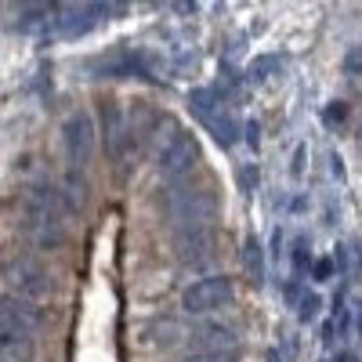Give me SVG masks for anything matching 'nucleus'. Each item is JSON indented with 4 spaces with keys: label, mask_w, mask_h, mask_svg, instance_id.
<instances>
[{
    "label": "nucleus",
    "mask_w": 362,
    "mask_h": 362,
    "mask_svg": "<svg viewBox=\"0 0 362 362\" xmlns=\"http://www.w3.org/2000/svg\"><path fill=\"white\" fill-rule=\"evenodd\" d=\"M18 206V228L33 239L40 250H58L66 243L69 232V218H73V203L58 192L47 181H33V185H22L15 196Z\"/></svg>",
    "instance_id": "1"
},
{
    "label": "nucleus",
    "mask_w": 362,
    "mask_h": 362,
    "mask_svg": "<svg viewBox=\"0 0 362 362\" xmlns=\"http://www.w3.org/2000/svg\"><path fill=\"white\" fill-rule=\"evenodd\" d=\"M199 160V145L192 138V131H185L177 116L163 112L153 127V163L163 177H185Z\"/></svg>",
    "instance_id": "2"
},
{
    "label": "nucleus",
    "mask_w": 362,
    "mask_h": 362,
    "mask_svg": "<svg viewBox=\"0 0 362 362\" xmlns=\"http://www.w3.org/2000/svg\"><path fill=\"white\" fill-rule=\"evenodd\" d=\"M0 283L8 286L11 297L22 300H47L58 290L54 272L18 247H0Z\"/></svg>",
    "instance_id": "3"
},
{
    "label": "nucleus",
    "mask_w": 362,
    "mask_h": 362,
    "mask_svg": "<svg viewBox=\"0 0 362 362\" xmlns=\"http://www.w3.org/2000/svg\"><path fill=\"white\" fill-rule=\"evenodd\" d=\"M189 109L196 112V119L221 145H235L239 141V119H235V112L228 109V102L218 95V90H210V87L189 90Z\"/></svg>",
    "instance_id": "4"
},
{
    "label": "nucleus",
    "mask_w": 362,
    "mask_h": 362,
    "mask_svg": "<svg viewBox=\"0 0 362 362\" xmlns=\"http://www.w3.org/2000/svg\"><path fill=\"white\" fill-rule=\"evenodd\" d=\"M62 138H66V160H69V181L76 177V189L83 192V170L90 167V156H95V141H98V131H95V119L87 112H76L66 119L62 127Z\"/></svg>",
    "instance_id": "5"
},
{
    "label": "nucleus",
    "mask_w": 362,
    "mask_h": 362,
    "mask_svg": "<svg viewBox=\"0 0 362 362\" xmlns=\"http://www.w3.org/2000/svg\"><path fill=\"white\" fill-rule=\"evenodd\" d=\"M232 300H235V286L225 276H210V279H199V283L185 286V293H181V308L192 312V315H203V312L232 308Z\"/></svg>",
    "instance_id": "6"
},
{
    "label": "nucleus",
    "mask_w": 362,
    "mask_h": 362,
    "mask_svg": "<svg viewBox=\"0 0 362 362\" xmlns=\"http://www.w3.org/2000/svg\"><path fill=\"white\" fill-rule=\"evenodd\" d=\"M40 326H44V312L33 300H22V297H11V293L0 297V334L29 341Z\"/></svg>",
    "instance_id": "7"
},
{
    "label": "nucleus",
    "mask_w": 362,
    "mask_h": 362,
    "mask_svg": "<svg viewBox=\"0 0 362 362\" xmlns=\"http://www.w3.org/2000/svg\"><path fill=\"white\" fill-rule=\"evenodd\" d=\"M62 15H51L58 37H80L90 25H98L109 11V4H76V8H58Z\"/></svg>",
    "instance_id": "8"
},
{
    "label": "nucleus",
    "mask_w": 362,
    "mask_h": 362,
    "mask_svg": "<svg viewBox=\"0 0 362 362\" xmlns=\"http://www.w3.org/2000/svg\"><path fill=\"white\" fill-rule=\"evenodd\" d=\"M243 268H247V276L261 286L264 283V257H261V243L254 235H247L243 239Z\"/></svg>",
    "instance_id": "9"
},
{
    "label": "nucleus",
    "mask_w": 362,
    "mask_h": 362,
    "mask_svg": "<svg viewBox=\"0 0 362 362\" xmlns=\"http://www.w3.org/2000/svg\"><path fill=\"white\" fill-rule=\"evenodd\" d=\"M0 362H33V344L0 334Z\"/></svg>",
    "instance_id": "10"
},
{
    "label": "nucleus",
    "mask_w": 362,
    "mask_h": 362,
    "mask_svg": "<svg viewBox=\"0 0 362 362\" xmlns=\"http://www.w3.org/2000/svg\"><path fill=\"white\" fill-rule=\"evenodd\" d=\"M109 145H112V156H119V138H124V116H119L116 105H109Z\"/></svg>",
    "instance_id": "11"
},
{
    "label": "nucleus",
    "mask_w": 362,
    "mask_h": 362,
    "mask_svg": "<svg viewBox=\"0 0 362 362\" xmlns=\"http://www.w3.org/2000/svg\"><path fill=\"white\" fill-rule=\"evenodd\" d=\"M181 362H239V351H196V355H185Z\"/></svg>",
    "instance_id": "12"
},
{
    "label": "nucleus",
    "mask_w": 362,
    "mask_h": 362,
    "mask_svg": "<svg viewBox=\"0 0 362 362\" xmlns=\"http://www.w3.org/2000/svg\"><path fill=\"white\" fill-rule=\"evenodd\" d=\"M297 315L305 319V322H312V319L319 315V297H315V293H305V297H300V300H297Z\"/></svg>",
    "instance_id": "13"
},
{
    "label": "nucleus",
    "mask_w": 362,
    "mask_h": 362,
    "mask_svg": "<svg viewBox=\"0 0 362 362\" xmlns=\"http://www.w3.org/2000/svg\"><path fill=\"white\" fill-rule=\"evenodd\" d=\"M308 264H312V250H308L305 239H297V247H293V268H297V272H305Z\"/></svg>",
    "instance_id": "14"
},
{
    "label": "nucleus",
    "mask_w": 362,
    "mask_h": 362,
    "mask_svg": "<svg viewBox=\"0 0 362 362\" xmlns=\"http://www.w3.org/2000/svg\"><path fill=\"white\" fill-rule=\"evenodd\" d=\"M329 272H334V261H319L315 264V279H329Z\"/></svg>",
    "instance_id": "15"
},
{
    "label": "nucleus",
    "mask_w": 362,
    "mask_h": 362,
    "mask_svg": "<svg viewBox=\"0 0 362 362\" xmlns=\"http://www.w3.org/2000/svg\"><path fill=\"white\" fill-rule=\"evenodd\" d=\"M337 362H358V358H355V355H341Z\"/></svg>",
    "instance_id": "16"
},
{
    "label": "nucleus",
    "mask_w": 362,
    "mask_h": 362,
    "mask_svg": "<svg viewBox=\"0 0 362 362\" xmlns=\"http://www.w3.org/2000/svg\"><path fill=\"white\" fill-rule=\"evenodd\" d=\"M268 362H283V358H279V355H276V351H272V355H268Z\"/></svg>",
    "instance_id": "17"
},
{
    "label": "nucleus",
    "mask_w": 362,
    "mask_h": 362,
    "mask_svg": "<svg viewBox=\"0 0 362 362\" xmlns=\"http://www.w3.org/2000/svg\"><path fill=\"white\" fill-rule=\"evenodd\" d=\"M355 62H362V54H355V58H351V62H348V66H355Z\"/></svg>",
    "instance_id": "18"
}]
</instances>
